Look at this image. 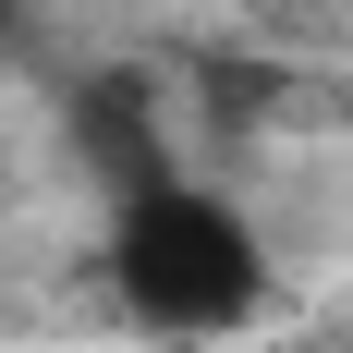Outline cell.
I'll use <instances>...</instances> for the list:
<instances>
[{
	"label": "cell",
	"instance_id": "3957f363",
	"mask_svg": "<svg viewBox=\"0 0 353 353\" xmlns=\"http://www.w3.org/2000/svg\"><path fill=\"white\" fill-rule=\"evenodd\" d=\"M0 37H12V0H0Z\"/></svg>",
	"mask_w": 353,
	"mask_h": 353
},
{
	"label": "cell",
	"instance_id": "6da1fadb",
	"mask_svg": "<svg viewBox=\"0 0 353 353\" xmlns=\"http://www.w3.org/2000/svg\"><path fill=\"white\" fill-rule=\"evenodd\" d=\"M268 292H281V268L232 195H208L183 171L110 183V305L146 341H232L268 317Z\"/></svg>",
	"mask_w": 353,
	"mask_h": 353
},
{
	"label": "cell",
	"instance_id": "7a4b0ae2",
	"mask_svg": "<svg viewBox=\"0 0 353 353\" xmlns=\"http://www.w3.org/2000/svg\"><path fill=\"white\" fill-rule=\"evenodd\" d=\"M73 146L98 159V183H146V171H171V159H159V134H146V85H134V73H98V85L73 98Z\"/></svg>",
	"mask_w": 353,
	"mask_h": 353
}]
</instances>
